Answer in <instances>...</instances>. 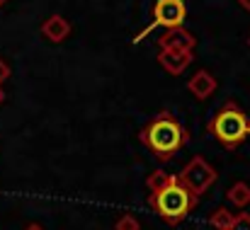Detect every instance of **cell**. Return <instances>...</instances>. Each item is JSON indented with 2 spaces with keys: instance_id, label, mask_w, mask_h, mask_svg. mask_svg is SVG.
<instances>
[{
  "instance_id": "1",
  "label": "cell",
  "mask_w": 250,
  "mask_h": 230,
  "mask_svg": "<svg viewBox=\"0 0 250 230\" xmlns=\"http://www.w3.org/2000/svg\"><path fill=\"white\" fill-rule=\"evenodd\" d=\"M141 141L161 162H166L189 141V134L170 112H161L146 124V129L141 131Z\"/></svg>"
},
{
  "instance_id": "2",
  "label": "cell",
  "mask_w": 250,
  "mask_h": 230,
  "mask_svg": "<svg viewBox=\"0 0 250 230\" xmlns=\"http://www.w3.org/2000/svg\"><path fill=\"white\" fill-rule=\"evenodd\" d=\"M209 131L211 136L229 151L238 148L246 138L250 136V116L236 104V102H226L209 121Z\"/></svg>"
},
{
  "instance_id": "3",
  "label": "cell",
  "mask_w": 250,
  "mask_h": 230,
  "mask_svg": "<svg viewBox=\"0 0 250 230\" xmlns=\"http://www.w3.org/2000/svg\"><path fill=\"white\" fill-rule=\"evenodd\" d=\"M194 204H197V196L189 194L177 179L163 187L161 192L151 194V206L167 226H177L180 221H185L187 213L194 209Z\"/></svg>"
},
{
  "instance_id": "4",
  "label": "cell",
  "mask_w": 250,
  "mask_h": 230,
  "mask_svg": "<svg viewBox=\"0 0 250 230\" xmlns=\"http://www.w3.org/2000/svg\"><path fill=\"white\" fill-rule=\"evenodd\" d=\"M216 170L204 160V157H192L187 165H185V170L177 174V182L189 192V194H194L197 199L202 196V194H207L209 192V187L216 182Z\"/></svg>"
},
{
  "instance_id": "5",
  "label": "cell",
  "mask_w": 250,
  "mask_h": 230,
  "mask_svg": "<svg viewBox=\"0 0 250 230\" xmlns=\"http://www.w3.org/2000/svg\"><path fill=\"white\" fill-rule=\"evenodd\" d=\"M185 17H187V5L182 0H156V5H153V22L141 34H136L134 41H141L156 27H166V29L182 27L185 24Z\"/></svg>"
},
{
  "instance_id": "6",
  "label": "cell",
  "mask_w": 250,
  "mask_h": 230,
  "mask_svg": "<svg viewBox=\"0 0 250 230\" xmlns=\"http://www.w3.org/2000/svg\"><path fill=\"white\" fill-rule=\"evenodd\" d=\"M192 58H194L192 51H182V49H161V54H158V63L170 76H180L192 63Z\"/></svg>"
},
{
  "instance_id": "7",
  "label": "cell",
  "mask_w": 250,
  "mask_h": 230,
  "mask_svg": "<svg viewBox=\"0 0 250 230\" xmlns=\"http://www.w3.org/2000/svg\"><path fill=\"white\" fill-rule=\"evenodd\" d=\"M161 49H182V51H192L194 49V37L182 29V27H175V29H167L166 34L158 39Z\"/></svg>"
},
{
  "instance_id": "8",
  "label": "cell",
  "mask_w": 250,
  "mask_h": 230,
  "mask_svg": "<svg viewBox=\"0 0 250 230\" xmlns=\"http://www.w3.org/2000/svg\"><path fill=\"white\" fill-rule=\"evenodd\" d=\"M42 34H44L49 41L61 44V41L71 34V24H68L66 17H61V15H51V17L44 19V24H42Z\"/></svg>"
},
{
  "instance_id": "9",
  "label": "cell",
  "mask_w": 250,
  "mask_h": 230,
  "mask_svg": "<svg viewBox=\"0 0 250 230\" xmlns=\"http://www.w3.org/2000/svg\"><path fill=\"white\" fill-rule=\"evenodd\" d=\"M187 90L197 97V99H207V97H211L214 95V90H216V77L211 76L209 71H197L192 80L187 82Z\"/></svg>"
},
{
  "instance_id": "10",
  "label": "cell",
  "mask_w": 250,
  "mask_h": 230,
  "mask_svg": "<svg viewBox=\"0 0 250 230\" xmlns=\"http://www.w3.org/2000/svg\"><path fill=\"white\" fill-rule=\"evenodd\" d=\"M226 199H229V204H233L236 209H246L250 204V187L246 182H236V184L226 192Z\"/></svg>"
},
{
  "instance_id": "11",
  "label": "cell",
  "mask_w": 250,
  "mask_h": 230,
  "mask_svg": "<svg viewBox=\"0 0 250 230\" xmlns=\"http://www.w3.org/2000/svg\"><path fill=\"white\" fill-rule=\"evenodd\" d=\"M233 213L229 211V209H224V206H219L211 216H209V226L211 228H216V230H229L231 228V223H233Z\"/></svg>"
},
{
  "instance_id": "12",
  "label": "cell",
  "mask_w": 250,
  "mask_h": 230,
  "mask_svg": "<svg viewBox=\"0 0 250 230\" xmlns=\"http://www.w3.org/2000/svg\"><path fill=\"white\" fill-rule=\"evenodd\" d=\"M177 177L175 174H167L166 170H156V172H151V177H148V189H151V194H156V192H161L163 187H167V184H172Z\"/></svg>"
},
{
  "instance_id": "13",
  "label": "cell",
  "mask_w": 250,
  "mask_h": 230,
  "mask_svg": "<svg viewBox=\"0 0 250 230\" xmlns=\"http://www.w3.org/2000/svg\"><path fill=\"white\" fill-rule=\"evenodd\" d=\"M114 230H141V223H139L131 213H124V216H119V218H117Z\"/></svg>"
},
{
  "instance_id": "14",
  "label": "cell",
  "mask_w": 250,
  "mask_h": 230,
  "mask_svg": "<svg viewBox=\"0 0 250 230\" xmlns=\"http://www.w3.org/2000/svg\"><path fill=\"white\" fill-rule=\"evenodd\" d=\"M229 230H250V213H238Z\"/></svg>"
},
{
  "instance_id": "15",
  "label": "cell",
  "mask_w": 250,
  "mask_h": 230,
  "mask_svg": "<svg viewBox=\"0 0 250 230\" xmlns=\"http://www.w3.org/2000/svg\"><path fill=\"white\" fill-rule=\"evenodd\" d=\"M7 77H10V66H7V63L0 58V85H2Z\"/></svg>"
},
{
  "instance_id": "16",
  "label": "cell",
  "mask_w": 250,
  "mask_h": 230,
  "mask_svg": "<svg viewBox=\"0 0 250 230\" xmlns=\"http://www.w3.org/2000/svg\"><path fill=\"white\" fill-rule=\"evenodd\" d=\"M238 5H241L243 10H248V12H250V0H238Z\"/></svg>"
},
{
  "instance_id": "17",
  "label": "cell",
  "mask_w": 250,
  "mask_h": 230,
  "mask_svg": "<svg viewBox=\"0 0 250 230\" xmlns=\"http://www.w3.org/2000/svg\"><path fill=\"white\" fill-rule=\"evenodd\" d=\"M24 230H44V228H42V226H37V223H34V226H27V228H24Z\"/></svg>"
},
{
  "instance_id": "18",
  "label": "cell",
  "mask_w": 250,
  "mask_h": 230,
  "mask_svg": "<svg viewBox=\"0 0 250 230\" xmlns=\"http://www.w3.org/2000/svg\"><path fill=\"white\" fill-rule=\"evenodd\" d=\"M2 99H5V92H2V87H0V102H2Z\"/></svg>"
},
{
  "instance_id": "19",
  "label": "cell",
  "mask_w": 250,
  "mask_h": 230,
  "mask_svg": "<svg viewBox=\"0 0 250 230\" xmlns=\"http://www.w3.org/2000/svg\"><path fill=\"white\" fill-rule=\"evenodd\" d=\"M5 2H7V0H0V7H2V5H5Z\"/></svg>"
},
{
  "instance_id": "20",
  "label": "cell",
  "mask_w": 250,
  "mask_h": 230,
  "mask_svg": "<svg viewBox=\"0 0 250 230\" xmlns=\"http://www.w3.org/2000/svg\"><path fill=\"white\" fill-rule=\"evenodd\" d=\"M248 46H250V39H248Z\"/></svg>"
}]
</instances>
